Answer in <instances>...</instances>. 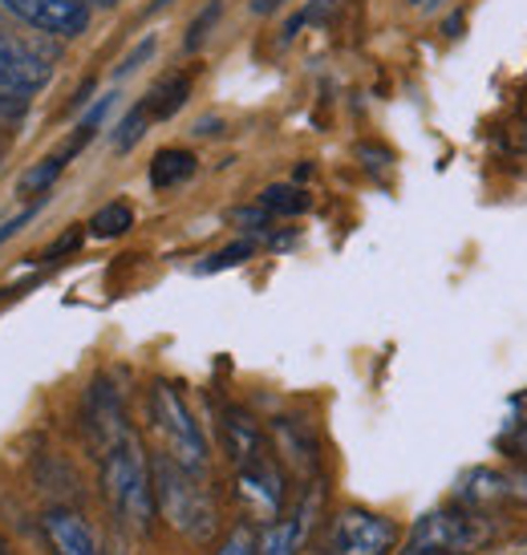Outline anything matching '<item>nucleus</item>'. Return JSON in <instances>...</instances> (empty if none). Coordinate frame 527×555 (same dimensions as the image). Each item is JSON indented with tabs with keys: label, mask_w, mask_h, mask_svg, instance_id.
Instances as JSON below:
<instances>
[{
	"label": "nucleus",
	"mask_w": 527,
	"mask_h": 555,
	"mask_svg": "<svg viewBox=\"0 0 527 555\" xmlns=\"http://www.w3.org/2000/svg\"><path fill=\"white\" fill-rule=\"evenodd\" d=\"M93 86H98V81H81V90L74 93V102H69V109H86V102H90V93H93Z\"/></svg>",
	"instance_id": "32"
},
{
	"label": "nucleus",
	"mask_w": 527,
	"mask_h": 555,
	"mask_svg": "<svg viewBox=\"0 0 527 555\" xmlns=\"http://www.w3.org/2000/svg\"><path fill=\"white\" fill-rule=\"evenodd\" d=\"M402 527L370 507H342L325 527L321 555H394Z\"/></svg>",
	"instance_id": "5"
},
{
	"label": "nucleus",
	"mask_w": 527,
	"mask_h": 555,
	"mask_svg": "<svg viewBox=\"0 0 527 555\" xmlns=\"http://www.w3.org/2000/svg\"><path fill=\"white\" fill-rule=\"evenodd\" d=\"M321 507H325V482L312 478L309 487L300 491V499H296V507L288 511V515H280L277 524L264 527L260 555H300L305 552V543H309L312 531H317Z\"/></svg>",
	"instance_id": "9"
},
{
	"label": "nucleus",
	"mask_w": 527,
	"mask_h": 555,
	"mask_svg": "<svg viewBox=\"0 0 527 555\" xmlns=\"http://www.w3.org/2000/svg\"><path fill=\"white\" fill-rule=\"evenodd\" d=\"M29 106H33L29 93H16L9 86H0V126H16L29 114Z\"/></svg>",
	"instance_id": "27"
},
{
	"label": "nucleus",
	"mask_w": 527,
	"mask_h": 555,
	"mask_svg": "<svg viewBox=\"0 0 527 555\" xmlns=\"http://www.w3.org/2000/svg\"><path fill=\"white\" fill-rule=\"evenodd\" d=\"M0 555H13L9 552V543H4V535H0Z\"/></svg>",
	"instance_id": "35"
},
{
	"label": "nucleus",
	"mask_w": 527,
	"mask_h": 555,
	"mask_svg": "<svg viewBox=\"0 0 527 555\" xmlns=\"http://www.w3.org/2000/svg\"><path fill=\"white\" fill-rule=\"evenodd\" d=\"M0 13L46 33L53 41H78L90 33L93 9L86 0H0Z\"/></svg>",
	"instance_id": "8"
},
{
	"label": "nucleus",
	"mask_w": 527,
	"mask_h": 555,
	"mask_svg": "<svg viewBox=\"0 0 527 555\" xmlns=\"http://www.w3.org/2000/svg\"><path fill=\"white\" fill-rule=\"evenodd\" d=\"M272 442H277L280 459L288 470L296 475H312L317 463H321V442H317V430H312L305 417H277L272 422Z\"/></svg>",
	"instance_id": "12"
},
{
	"label": "nucleus",
	"mask_w": 527,
	"mask_h": 555,
	"mask_svg": "<svg viewBox=\"0 0 527 555\" xmlns=\"http://www.w3.org/2000/svg\"><path fill=\"white\" fill-rule=\"evenodd\" d=\"M175 0H155V4H151V9H146V16H155V13H163V9H171Z\"/></svg>",
	"instance_id": "34"
},
{
	"label": "nucleus",
	"mask_w": 527,
	"mask_h": 555,
	"mask_svg": "<svg viewBox=\"0 0 527 555\" xmlns=\"http://www.w3.org/2000/svg\"><path fill=\"white\" fill-rule=\"evenodd\" d=\"M151 122H155V118H151V109L142 106V102H139V106H130L123 114V122L110 130V146H114L118 155H130V151H134L142 139H146Z\"/></svg>",
	"instance_id": "19"
},
{
	"label": "nucleus",
	"mask_w": 527,
	"mask_h": 555,
	"mask_svg": "<svg viewBox=\"0 0 527 555\" xmlns=\"http://www.w3.org/2000/svg\"><path fill=\"white\" fill-rule=\"evenodd\" d=\"M49 62L46 57H37L33 49L16 46L9 37H0V86H9L16 93H37L49 86Z\"/></svg>",
	"instance_id": "13"
},
{
	"label": "nucleus",
	"mask_w": 527,
	"mask_h": 555,
	"mask_svg": "<svg viewBox=\"0 0 527 555\" xmlns=\"http://www.w3.org/2000/svg\"><path fill=\"white\" fill-rule=\"evenodd\" d=\"M211 555H260V540H256V524H235L223 543Z\"/></svg>",
	"instance_id": "24"
},
{
	"label": "nucleus",
	"mask_w": 527,
	"mask_h": 555,
	"mask_svg": "<svg viewBox=\"0 0 527 555\" xmlns=\"http://www.w3.org/2000/svg\"><path fill=\"white\" fill-rule=\"evenodd\" d=\"M260 207L272 219H296L312 207V195L296 183H268L260 191Z\"/></svg>",
	"instance_id": "17"
},
{
	"label": "nucleus",
	"mask_w": 527,
	"mask_h": 555,
	"mask_svg": "<svg viewBox=\"0 0 527 555\" xmlns=\"http://www.w3.org/2000/svg\"><path fill=\"white\" fill-rule=\"evenodd\" d=\"M65 167H69V163H65L57 151H53V155H46L41 163H33V167L16 179V199H25V203L49 199V191L57 186V179L65 175Z\"/></svg>",
	"instance_id": "16"
},
{
	"label": "nucleus",
	"mask_w": 527,
	"mask_h": 555,
	"mask_svg": "<svg viewBox=\"0 0 527 555\" xmlns=\"http://www.w3.org/2000/svg\"><path fill=\"white\" fill-rule=\"evenodd\" d=\"M503 494H512V478L496 475V470H471V475L459 482V499H463V503L503 499Z\"/></svg>",
	"instance_id": "20"
},
{
	"label": "nucleus",
	"mask_w": 527,
	"mask_h": 555,
	"mask_svg": "<svg viewBox=\"0 0 527 555\" xmlns=\"http://www.w3.org/2000/svg\"><path fill=\"white\" fill-rule=\"evenodd\" d=\"M46 203H49V199L25 203V207H21V211H16L13 219H4V223H0V247L9 244V240H13V235H21V232H25V228H29L33 219H37V216H41V211H46Z\"/></svg>",
	"instance_id": "28"
},
{
	"label": "nucleus",
	"mask_w": 527,
	"mask_h": 555,
	"mask_svg": "<svg viewBox=\"0 0 527 555\" xmlns=\"http://www.w3.org/2000/svg\"><path fill=\"white\" fill-rule=\"evenodd\" d=\"M410 4H422V0H410Z\"/></svg>",
	"instance_id": "37"
},
{
	"label": "nucleus",
	"mask_w": 527,
	"mask_h": 555,
	"mask_svg": "<svg viewBox=\"0 0 527 555\" xmlns=\"http://www.w3.org/2000/svg\"><path fill=\"white\" fill-rule=\"evenodd\" d=\"M41 531H46L53 555H114L106 543L98 540L90 519L74 507H49L41 515Z\"/></svg>",
	"instance_id": "10"
},
{
	"label": "nucleus",
	"mask_w": 527,
	"mask_h": 555,
	"mask_svg": "<svg viewBox=\"0 0 527 555\" xmlns=\"http://www.w3.org/2000/svg\"><path fill=\"white\" fill-rule=\"evenodd\" d=\"M219 130H223L219 118H200V122H195V139H216Z\"/></svg>",
	"instance_id": "31"
},
{
	"label": "nucleus",
	"mask_w": 527,
	"mask_h": 555,
	"mask_svg": "<svg viewBox=\"0 0 527 555\" xmlns=\"http://www.w3.org/2000/svg\"><path fill=\"white\" fill-rule=\"evenodd\" d=\"M232 223H240V228H244V232H252V235H260V232H268V228H272V216H268L260 203H256V207H240V211H232Z\"/></svg>",
	"instance_id": "29"
},
{
	"label": "nucleus",
	"mask_w": 527,
	"mask_h": 555,
	"mask_svg": "<svg viewBox=\"0 0 527 555\" xmlns=\"http://www.w3.org/2000/svg\"><path fill=\"white\" fill-rule=\"evenodd\" d=\"M81 244H86V223H81V228H69V232L57 235V240H53V244H49L46 251L37 256V263H62L65 256H78Z\"/></svg>",
	"instance_id": "25"
},
{
	"label": "nucleus",
	"mask_w": 527,
	"mask_h": 555,
	"mask_svg": "<svg viewBox=\"0 0 527 555\" xmlns=\"http://www.w3.org/2000/svg\"><path fill=\"white\" fill-rule=\"evenodd\" d=\"M333 13H337V0H312V4H305L300 13L288 16V25H284V41H293L300 29H309V25H329L333 21Z\"/></svg>",
	"instance_id": "23"
},
{
	"label": "nucleus",
	"mask_w": 527,
	"mask_h": 555,
	"mask_svg": "<svg viewBox=\"0 0 527 555\" xmlns=\"http://www.w3.org/2000/svg\"><path fill=\"white\" fill-rule=\"evenodd\" d=\"M151 475H155V507L167 524L195 547L219 535V507L211 491L203 487V475H191L171 454H151Z\"/></svg>",
	"instance_id": "2"
},
{
	"label": "nucleus",
	"mask_w": 527,
	"mask_h": 555,
	"mask_svg": "<svg viewBox=\"0 0 527 555\" xmlns=\"http://www.w3.org/2000/svg\"><path fill=\"white\" fill-rule=\"evenodd\" d=\"M130 228H134V207L126 199H114L93 211L90 223H86V235L90 240H123Z\"/></svg>",
	"instance_id": "18"
},
{
	"label": "nucleus",
	"mask_w": 527,
	"mask_h": 555,
	"mask_svg": "<svg viewBox=\"0 0 527 555\" xmlns=\"http://www.w3.org/2000/svg\"><path fill=\"white\" fill-rule=\"evenodd\" d=\"M219 16H223V0H207L200 13L191 16V25H187V33H183V53H200V49L207 46V37H211V29L219 25Z\"/></svg>",
	"instance_id": "22"
},
{
	"label": "nucleus",
	"mask_w": 527,
	"mask_h": 555,
	"mask_svg": "<svg viewBox=\"0 0 527 555\" xmlns=\"http://www.w3.org/2000/svg\"><path fill=\"white\" fill-rule=\"evenodd\" d=\"M288 0H248V13L252 16H272V13H280Z\"/></svg>",
	"instance_id": "30"
},
{
	"label": "nucleus",
	"mask_w": 527,
	"mask_h": 555,
	"mask_svg": "<svg viewBox=\"0 0 527 555\" xmlns=\"http://www.w3.org/2000/svg\"><path fill=\"white\" fill-rule=\"evenodd\" d=\"M146 414H151V426L163 438V454H171L175 463L187 466L191 475H207V438H203L200 422L191 414V405L171 382H155L151 393H146Z\"/></svg>",
	"instance_id": "3"
},
{
	"label": "nucleus",
	"mask_w": 527,
	"mask_h": 555,
	"mask_svg": "<svg viewBox=\"0 0 527 555\" xmlns=\"http://www.w3.org/2000/svg\"><path fill=\"white\" fill-rule=\"evenodd\" d=\"M0 163H4V139H0Z\"/></svg>",
	"instance_id": "36"
},
{
	"label": "nucleus",
	"mask_w": 527,
	"mask_h": 555,
	"mask_svg": "<svg viewBox=\"0 0 527 555\" xmlns=\"http://www.w3.org/2000/svg\"><path fill=\"white\" fill-rule=\"evenodd\" d=\"M195 170H200V158L191 155L187 146H163L155 158H151V167H146V179L155 191H175V186H183L195 179Z\"/></svg>",
	"instance_id": "15"
},
{
	"label": "nucleus",
	"mask_w": 527,
	"mask_h": 555,
	"mask_svg": "<svg viewBox=\"0 0 527 555\" xmlns=\"http://www.w3.org/2000/svg\"><path fill=\"white\" fill-rule=\"evenodd\" d=\"M235 499L248 515V524L268 527L284 515L288 503V487H284V466L272 459V450L252 459V463L235 466Z\"/></svg>",
	"instance_id": "7"
},
{
	"label": "nucleus",
	"mask_w": 527,
	"mask_h": 555,
	"mask_svg": "<svg viewBox=\"0 0 527 555\" xmlns=\"http://www.w3.org/2000/svg\"><path fill=\"white\" fill-rule=\"evenodd\" d=\"M195 90V69H175V74H163V78L146 90L142 106L151 109L155 122H171L175 114L187 106V98Z\"/></svg>",
	"instance_id": "14"
},
{
	"label": "nucleus",
	"mask_w": 527,
	"mask_h": 555,
	"mask_svg": "<svg viewBox=\"0 0 527 555\" xmlns=\"http://www.w3.org/2000/svg\"><path fill=\"white\" fill-rule=\"evenodd\" d=\"M219 438H223V454H228L232 466H244L272 450L264 426L256 422V414L244 410V405H223V414H219Z\"/></svg>",
	"instance_id": "11"
},
{
	"label": "nucleus",
	"mask_w": 527,
	"mask_h": 555,
	"mask_svg": "<svg viewBox=\"0 0 527 555\" xmlns=\"http://www.w3.org/2000/svg\"><path fill=\"white\" fill-rule=\"evenodd\" d=\"M155 49H158V37H155V33H151V37H142L139 46L130 49L123 62H118V69H114V81H123V78H130V74H139L142 65L155 57Z\"/></svg>",
	"instance_id": "26"
},
{
	"label": "nucleus",
	"mask_w": 527,
	"mask_h": 555,
	"mask_svg": "<svg viewBox=\"0 0 527 555\" xmlns=\"http://www.w3.org/2000/svg\"><path fill=\"white\" fill-rule=\"evenodd\" d=\"M512 447H515V454H519V459L527 463V426H519V430H515Z\"/></svg>",
	"instance_id": "33"
},
{
	"label": "nucleus",
	"mask_w": 527,
	"mask_h": 555,
	"mask_svg": "<svg viewBox=\"0 0 527 555\" xmlns=\"http://www.w3.org/2000/svg\"><path fill=\"white\" fill-rule=\"evenodd\" d=\"M496 535L491 519H483L479 511L463 507H438L430 515H422L410 540L402 543V552L394 555H471L487 547Z\"/></svg>",
	"instance_id": "4"
},
{
	"label": "nucleus",
	"mask_w": 527,
	"mask_h": 555,
	"mask_svg": "<svg viewBox=\"0 0 527 555\" xmlns=\"http://www.w3.org/2000/svg\"><path fill=\"white\" fill-rule=\"evenodd\" d=\"M78 422H81V438H86V450L93 459H106L110 450L123 442L130 434V417H126V401L123 389L114 386L110 373H98L86 393H81L78 405Z\"/></svg>",
	"instance_id": "6"
},
{
	"label": "nucleus",
	"mask_w": 527,
	"mask_h": 555,
	"mask_svg": "<svg viewBox=\"0 0 527 555\" xmlns=\"http://www.w3.org/2000/svg\"><path fill=\"white\" fill-rule=\"evenodd\" d=\"M102 463V499H106L114 524L123 531H134V535H146L155 527V475H151V454L142 447V438L134 430L126 434L118 447L110 450Z\"/></svg>",
	"instance_id": "1"
},
{
	"label": "nucleus",
	"mask_w": 527,
	"mask_h": 555,
	"mask_svg": "<svg viewBox=\"0 0 527 555\" xmlns=\"http://www.w3.org/2000/svg\"><path fill=\"white\" fill-rule=\"evenodd\" d=\"M252 256H256V240L252 235H244V240H232L228 247H219V251H211L203 263H195V272L200 276H216V272H228V268H240V263H248Z\"/></svg>",
	"instance_id": "21"
}]
</instances>
